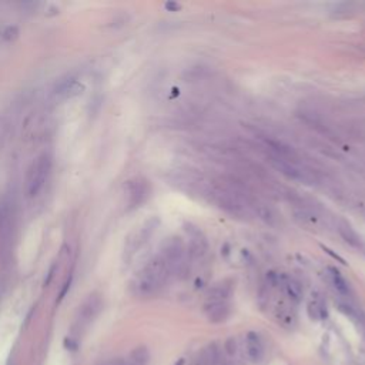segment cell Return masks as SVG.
Instances as JSON below:
<instances>
[{"mask_svg":"<svg viewBox=\"0 0 365 365\" xmlns=\"http://www.w3.org/2000/svg\"><path fill=\"white\" fill-rule=\"evenodd\" d=\"M171 277L167 264L160 254L150 259L143 266L132 281V291L140 298H150L159 294Z\"/></svg>","mask_w":365,"mask_h":365,"instance_id":"6da1fadb","label":"cell"},{"mask_svg":"<svg viewBox=\"0 0 365 365\" xmlns=\"http://www.w3.org/2000/svg\"><path fill=\"white\" fill-rule=\"evenodd\" d=\"M160 257L167 264L171 276L184 278L190 271V256L187 244L177 235L169 237L161 246Z\"/></svg>","mask_w":365,"mask_h":365,"instance_id":"7a4b0ae2","label":"cell"},{"mask_svg":"<svg viewBox=\"0 0 365 365\" xmlns=\"http://www.w3.org/2000/svg\"><path fill=\"white\" fill-rule=\"evenodd\" d=\"M52 171V157L43 154L36 159L29 167L26 177V193L29 197H36L45 187L46 181Z\"/></svg>","mask_w":365,"mask_h":365,"instance_id":"3957f363","label":"cell"},{"mask_svg":"<svg viewBox=\"0 0 365 365\" xmlns=\"http://www.w3.org/2000/svg\"><path fill=\"white\" fill-rule=\"evenodd\" d=\"M271 163L281 174H284L285 177L290 178V180H294V181L303 183V184H308V186L315 184V181H317V178H315L311 170L307 169L305 166H301L297 161L285 159L283 154L273 156Z\"/></svg>","mask_w":365,"mask_h":365,"instance_id":"277c9868","label":"cell"},{"mask_svg":"<svg viewBox=\"0 0 365 365\" xmlns=\"http://www.w3.org/2000/svg\"><path fill=\"white\" fill-rule=\"evenodd\" d=\"M183 228L188 237L187 250L190 259H203L208 251V240H207L205 234L200 230V227H197L196 224L190 223V221H186L183 224Z\"/></svg>","mask_w":365,"mask_h":365,"instance_id":"5b68a950","label":"cell"},{"mask_svg":"<svg viewBox=\"0 0 365 365\" xmlns=\"http://www.w3.org/2000/svg\"><path fill=\"white\" fill-rule=\"evenodd\" d=\"M159 218H150L149 221L143 224L140 228H137L136 231L129 237V240L126 242L125 253L127 257H133L134 254L142 249L143 246L147 242V241L152 238V235L156 232L157 227H159Z\"/></svg>","mask_w":365,"mask_h":365,"instance_id":"8992f818","label":"cell"},{"mask_svg":"<svg viewBox=\"0 0 365 365\" xmlns=\"http://www.w3.org/2000/svg\"><path fill=\"white\" fill-rule=\"evenodd\" d=\"M126 193H127L129 207L130 208H136V207H140L150 197L152 187L143 178H133V180L127 181V184H126Z\"/></svg>","mask_w":365,"mask_h":365,"instance_id":"52a82bcc","label":"cell"},{"mask_svg":"<svg viewBox=\"0 0 365 365\" xmlns=\"http://www.w3.org/2000/svg\"><path fill=\"white\" fill-rule=\"evenodd\" d=\"M203 310L210 322L221 324L231 315V304L224 300H205Z\"/></svg>","mask_w":365,"mask_h":365,"instance_id":"ba28073f","label":"cell"},{"mask_svg":"<svg viewBox=\"0 0 365 365\" xmlns=\"http://www.w3.org/2000/svg\"><path fill=\"white\" fill-rule=\"evenodd\" d=\"M221 352V365H244L246 354L241 347L240 339L237 337H230L225 339Z\"/></svg>","mask_w":365,"mask_h":365,"instance_id":"9c48e42d","label":"cell"},{"mask_svg":"<svg viewBox=\"0 0 365 365\" xmlns=\"http://www.w3.org/2000/svg\"><path fill=\"white\" fill-rule=\"evenodd\" d=\"M307 314L312 321H324L328 317V308L324 295L320 291H312L307 301Z\"/></svg>","mask_w":365,"mask_h":365,"instance_id":"30bf717a","label":"cell"},{"mask_svg":"<svg viewBox=\"0 0 365 365\" xmlns=\"http://www.w3.org/2000/svg\"><path fill=\"white\" fill-rule=\"evenodd\" d=\"M246 352H247V358L253 364L261 362L266 355V348L263 344V339L254 331H250L246 335Z\"/></svg>","mask_w":365,"mask_h":365,"instance_id":"8fae6325","label":"cell"},{"mask_svg":"<svg viewBox=\"0 0 365 365\" xmlns=\"http://www.w3.org/2000/svg\"><path fill=\"white\" fill-rule=\"evenodd\" d=\"M283 293L285 294V297L290 300V303L293 304H298L303 301L304 297V290L301 283L298 280H295L294 277L285 276V274H281L280 276V285Z\"/></svg>","mask_w":365,"mask_h":365,"instance_id":"7c38bea8","label":"cell"},{"mask_svg":"<svg viewBox=\"0 0 365 365\" xmlns=\"http://www.w3.org/2000/svg\"><path fill=\"white\" fill-rule=\"evenodd\" d=\"M100 308H101V300L98 298L97 295H90L89 300L83 304L80 312H79V327L89 325L98 314Z\"/></svg>","mask_w":365,"mask_h":365,"instance_id":"4fadbf2b","label":"cell"},{"mask_svg":"<svg viewBox=\"0 0 365 365\" xmlns=\"http://www.w3.org/2000/svg\"><path fill=\"white\" fill-rule=\"evenodd\" d=\"M274 318L276 321L284 328H294L295 324H297V315H295V311L291 308L290 304L284 303H277L276 307H274Z\"/></svg>","mask_w":365,"mask_h":365,"instance_id":"5bb4252c","label":"cell"},{"mask_svg":"<svg viewBox=\"0 0 365 365\" xmlns=\"http://www.w3.org/2000/svg\"><path fill=\"white\" fill-rule=\"evenodd\" d=\"M83 86L80 84V81H77L76 79H67V80H63L62 83H59V86L54 90V94L59 98H71L77 94H80Z\"/></svg>","mask_w":365,"mask_h":365,"instance_id":"9a60e30c","label":"cell"},{"mask_svg":"<svg viewBox=\"0 0 365 365\" xmlns=\"http://www.w3.org/2000/svg\"><path fill=\"white\" fill-rule=\"evenodd\" d=\"M327 277H328V281L332 285V288L342 297H348L351 294V288L349 284L347 283V280L342 277V274L339 273L337 268L328 267L327 268Z\"/></svg>","mask_w":365,"mask_h":365,"instance_id":"2e32d148","label":"cell"},{"mask_svg":"<svg viewBox=\"0 0 365 365\" xmlns=\"http://www.w3.org/2000/svg\"><path fill=\"white\" fill-rule=\"evenodd\" d=\"M232 295V283L224 280L221 283L215 284L214 287L210 288L208 294H207V300H224V301H230Z\"/></svg>","mask_w":365,"mask_h":365,"instance_id":"e0dca14e","label":"cell"},{"mask_svg":"<svg viewBox=\"0 0 365 365\" xmlns=\"http://www.w3.org/2000/svg\"><path fill=\"white\" fill-rule=\"evenodd\" d=\"M338 232L341 234V237L347 241L349 246L355 247V249H362V241L361 237L358 235V232L349 225L347 221H341L338 224Z\"/></svg>","mask_w":365,"mask_h":365,"instance_id":"ac0fdd59","label":"cell"},{"mask_svg":"<svg viewBox=\"0 0 365 365\" xmlns=\"http://www.w3.org/2000/svg\"><path fill=\"white\" fill-rule=\"evenodd\" d=\"M150 352L146 347H137L132 351L127 361H123L121 365H149Z\"/></svg>","mask_w":365,"mask_h":365,"instance_id":"d6986e66","label":"cell"},{"mask_svg":"<svg viewBox=\"0 0 365 365\" xmlns=\"http://www.w3.org/2000/svg\"><path fill=\"white\" fill-rule=\"evenodd\" d=\"M320 247H321V249H322V251H324L325 254H328V256H330L331 259H334V260H335V261H338V263H341L342 266H347V261H345V260L342 259L341 256H338L337 253H334L332 250L328 249V247H325V246H322V244H321Z\"/></svg>","mask_w":365,"mask_h":365,"instance_id":"ffe728a7","label":"cell"},{"mask_svg":"<svg viewBox=\"0 0 365 365\" xmlns=\"http://www.w3.org/2000/svg\"><path fill=\"white\" fill-rule=\"evenodd\" d=\"M164 9L169 10V12H178V10H181V5L177 3V2H167L166 5H164Z\"/></svg>","mask_w":365,"mask_h":365,"instance_id":"44dd1931","label":"cell"},{"mask_svg":"<svg viewBox=\"0 0 365 365\" xmlns=\"http://www.w3.org/2000/svg\"><path fill=\"white\" fill-rule=\"evenodd\" d=\"M64 345L67 347V349H73L74 351L77 348V342L73 338H66L64 339Z\"/></svg>","mask_w":365,"mask_h":365,"instance_id":"7402d4cb","label":"cell"},{"mask_svg":"<svg viewBox=\"0 0 365 365\" xmlns=\"http://www.w3.org/2000/svg\"><path fill=\"white\" fill-rule=\"evenodd\" d=\"M123 361H110V362H106L104 365H121Z\"/></svg>","mask_w":365,"mask_h":365,"instance_id":"603a6c76","label":"cell"}]
</instances>
